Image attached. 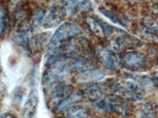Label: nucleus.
<instances>
[{"label":"nucleus","mask_w":158,"mask_h":118,"mask_svg":"<svg viewBox=\"0 0 158 118\" xmlns=\"http://www.w3.org/2000/svg\"><path fill=\"white\" fill-rule=\"evenodd\" d=\"M83 97H85L93 103L103 98V89L96 83H87L82 90H81Z\"/></svg>","instance_id":"39448f33"},{"label":"nucleus","mask_w":158,"mask_h":118,"mask_svg":"<svg viewBox=\"0 0 158 118\" xmlns=\"http://www.w3.org/2000/svg\"><path fill=\"white\" fill-rule=\"evenodd\" d=\"M140 41L135 38L131 37L128 35H123L118 36L114 42L113 47L116 50H124L126 51L131 49H135L139 46Z\"/></svg>","instance_id":"423d86ee"},{"label":"nucleus","mask_w":158,"mask_h":118,"mask_svg":"<svg viewBox=\"0 0 158 118\" xmlns=\"http://www.w3.org/2000/svg\"><path fill=\"white\" fill-rule=\"evenodd\" d=\"M81 75L84 81H89V83H91V81H98V80L102 79L105 73L104 72L98 69H88L85 73H81Z\"/></svg>","instance_id":"4468645a"},{"label":"nucleus","mask_w":158,"mask_h":118,"mask_svg":"<svg viewBox=\"0 0 158 118\" xmlns=\"http://www.w3.org/2000/svg\"><path fill=\"white\" fill-rule=\"evenodd\" d=\"M72 91H73V88L69 84H58L52 91V95H51V101L53 104L58 105L63 99L71 95Z\"/></svg>","instance_id":"6e6552de"},{"label":"nucleus","mask_w":158,"mask_h":118,"mask_svg":"<svg viewBox=\"0 0 158 118\" xmlns=\"http://www.w3.org/2000/svg\"><path fill=\"white\" fill-rule=\"evenodd\" d=\"M118 61L125 69L130 70H140L146 68L148 65L147 57L138 51H126L120 54Z\"/></svg>","instance_id":"20e7f679"},{"label":"nucleus","mask_w":158,"mask_h":118,"mask_svg":"<svg viewBox=\"0 0 158 118\" xmlns=\"http://www.w3.org/2000/svg\"><path fill=\"white\" fill-rule=\"evenodd\" d=\"M81 32V29L72 22H66L56 29V32L51 39L49 47H55L60 43L70 41L77 37Z\"/></svg>","instance_id":"7ed1b4c3"},{"label":"nucleus","mask_w":158,"mask_h":118,"mask_svg":"<svg viewBox=\"0 0 158 118\" xmlns=\"http://www.w3.org/2000/svg\"><path fill=\"white\" fill-rule=\"evenodd\" d=\"M83 98V95L81 94V91H75L74 93H72L71 95H69L68 97L63 99L62 102H59L57 105V110L58 111H65L68 108L74 106V104L75 102H78Z\"/></svg>","instance_id":"9d476101"},{"label":"nucleus","mask_w":158,"mask_h":118,"mask_svg":"<svg viewBox=\"0 0 158 118\" xmlns=\"http://www.w3.org/2000/svg\"><path fill=\"white\" fill-rule=\"evenodd\" d=\"M71 69L68 63V59H60L53 64L46 71L44 77V83L47 86L56 84H64L70 77Z\"/></svg>","instance_id":"f257e3e1"},{"label":"nucleus","mask_w":158,"mask_h":118,"mask_svg":"<svg viewBox=\"0 0 158 118\" xmlns=\"http://www.w3.org/2000/svg\"><path fill=\"white\" fill-rule=\"evenodd\" d=\"M94 106L104 111L115 113L122 117H127L131 115V107L125 101L115 96H108L94 102Z\"/></svg>","instance_id":"f03ea898"},{"label":"nucleus","mask_w":158,"mask_h":118,"mask_svg":"<svg viewBox=\"0 0 158 118\" xmlns=\"http://www.w3.org/2000/svg\"><path fill=\"white\" fill-rule=\"evenodd\" d=\"M158 108L155 104L146 103L141 107L139 114L142 118H153L156 114Z\"/></svg>","instance_id":"ddd939ff"},{"label":"nucleus","mask_w":158,"mask_h":118,"mask_svg":"<svg viewBox=\"0 0 158 118\" xmlns=\"http://www.w3.org/2000/svg\"><path fill=\"white\" fill-rule=\"evenodd\" d=\"M85 23L88 25L89 29H90L93 33L98 38L105 37V32H104V27H103V22L97 21L91 17H88L85 19Z\"/></svg>","instance_id":"9b49d317"},{"label":"nucleus","mask_w":158,"mask_h":118,"mask_svg":"<svg viewBox=\"0 0 158 118\" xmlns=\"http://www.w3.org/2000/svg\"><path fill=\"white\" fill-rule=\"evenodd\" d=\"M59 22H60V19H59L57 9L56 8V9L52 10L49 13L48 15L45 18L44 25L45 28H53L54 26L57 25Z\"/></svg>","instance_id":"2eb2a0df"},{"label":"nucleus","mask_w":158,"mask_h":118,"mask_svg":"<svg viewBox=\"0 0 158 118\" xmlns=\"http://www.w3.org/2000/svg\"><path fill=\"white\" fill-rule=\"evenodd\" d=\"M96 53H97V56L100 61L106 68L111 70H113L116 68L115 57L111 53V51L104 47H98L96 50Z\"/></svg>","instance_id":"1a4fd4ad"},{"label":"nucleus","mask_w":158,"mask_h":118,"mask_svg":"<svg viewBox=\"0 0 158 118\" xmlns=\"http://www.w3.org/2000/svg\"><path fill=\"white\" fill-rule=\"evenodd\" d=\"M88 115V110L81 106H73L65 110L66 118H87Z\"/></svg>","instance_id":"f8f14e48"},{"label":"nucleus","mask_w":158,"mask_h":118,"mask_svg":"<svg viewBox=\"0 0 158 118\" xmlns=\"http://www.w3.org/2000/svg\"><path fill=\"white\" fill-rule=\"evenodd\" d=\"M5 27V14L2 8L0 7V35L3 32Z\"/></svg>","instance_id":"f3484780"},{"label":"nucleus","mask_w":158,"mask_h":118,"mask_svg":"<svg viewBox=\"0 0 158 118\" xmlns=\"http://www.w3.org/2000/svg\"><path fill=\"white\" fill-rule=\"evenodd\" d=\"M100 11L102 13L104 16H106L107 18H108L109 19H111L113 22H115V24H118V25H123V23L122 20L120 19V18L118 16L117 14H115V13H113L112 11L108 10L107 9H103V8H101L100 9Z\"/></svg>","instance_id":"dca6fc26"},{"label":"nucleus","mask_w":158,"mask_h":118,"mask_svg":"<svg viewBox=\"0 0 158 118\" xmlns=\"http://www.w3.org/2000/svg\"><path fill=\"white\" fill-rule=\"evenodd\" d=\"M38 104V93L37 91L32 89L30 91L27 100L25 102V105L22 109V114L23 118H32L34 115L36 111V106Z\"/></svg>","instance_id":"0eeeda50"}]
</instances>
